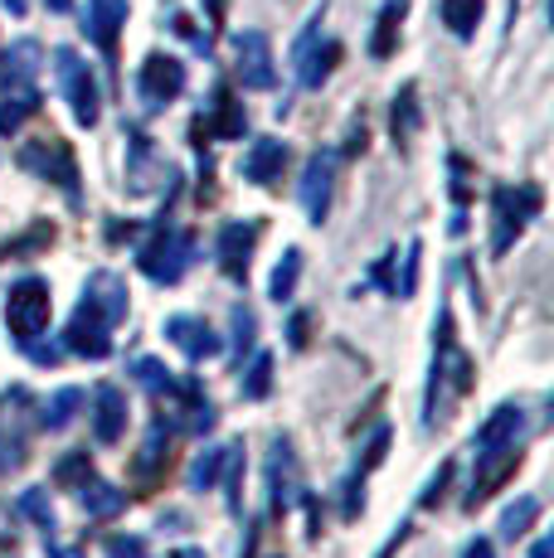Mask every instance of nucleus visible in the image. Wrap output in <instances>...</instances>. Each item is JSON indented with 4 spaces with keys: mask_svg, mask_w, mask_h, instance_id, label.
Wrapping results in <instances>:
<instances>
[{
    "mask_svg": "<svg viewBox=\"0 0 554 558\" xmlns=\"http://www.w3.org/2000/svg\"><path fill=\"white\" fill-rule=\"evenodd\" d=\"M49 311H55V292H49L45 277H20L5 292V330L20 350L45 340L49 330Z\"/></svg>",
    "mask_w": 554,
    "mask_h": 558,
    "instance_id": "1",
    "label": "nucleus"
},
{
    "mask_svg": "<svg viewBox=\"0 0 554 558\" xmlns=\"http://www.w3.org/2000/svg\"><path fill=\"white\" fill-rule=\"evenodd\" d=\"M190 263H195V233H185V229L156 223L152 239L136 243V267H142V277H152L156 287H176Z\"/></svg>",
    "mask_w": 554,
    "mask_h": 558,
    "instance_id": "2",
    "label": "nucleus"
},
{
    "mask_svg": "<svg viewBox=\"0 0 554 558\" xmlns=\"http://www.w3.org/2000/svg\"><path fill=\"white\" fill-rule=\"evenodd\" d=\"M540 204H545V195H540V185H496L492 190V257L510 253V243L526 233V223L540 214Z\"/></svg>",
    "mask_w": 554,
    "mask_h": 558,
    "instance_id": "3",
    "label": "nucleus"
},
{
    "mask_svg": "<svg viewBox=\"0 0 554 558\" xmlns=\"http://www.w3.org/2000/svg\"><path fill=\"white\" fill-rule=\"evenodd\" d=\"M55 69H59V88H63V102H69L73 122H79V126H98L103 93H98V78H93V69L73 49H55Z\"/></svg>",
    "mask_w": 554,
    "mask_h": 558,
    "instance_id": "4",
    "label": "nucleus"
},
{
    "mask_svg": "<svg viewBox=\"0 0 554 558\" xmlns=\"http://www.w3.org/2000/svg\"><path fill=\"white\" fill-rule=\"evenodd\" d=\"M520 461H526V447H520V442H510V447H492V452H477L472 486H467V496H462V510L486 506V500H492L496 490L506 486V481L520 471Z\"/></svg>",
    "mask_w": 554,
    "mask_h": 558,
    "instance_id": "5",
    "label": "nucleus"
},
{
    "mask_svg": "<svg viewBox=\"0 0 554 558\" xmlns=\"http://www.w3.org/2000/svg\"><path fill=\"white\" fill-rule=\"evenodd\" d=\"M185 93V63L176 53H146V63L136 69V98L146 112H161Z\"/></svg>",
    "mask_w": 554,
    "mask_h": 558,
    "instance_id": "6",
    "label": "nucleus"
},
{
    "mask_svg": "<svg viewBox=\"0 0 554 558\" xmlns=\"http://www.w3.org/2000/svg\"><path fill=\"white\" fill-rule=\"evenodd\" d=\"M20 166L29 170V175H39V180H55V185L69 195L73 204H79V160H73V151L63 142H29V146H20Z\"/></svg>",
    "mask_w": 554,
    "mask_h": 558,
    "instance_id": "7",
    "label": "nucleus"
},
{
    "mask_svg": "<svg viewBox=\"0 0 554 558\" xmlns=\"http://www.w3.org/2000/svg\"><path fill=\"white\" fill-rule=\"evenodd\" d=\"M63 350L83 355V360H108L112 355V320L93 302H79L69 326H63Z\"/></svg>",
    "mask_w": 554,
    "mask_h": 558,
    "instance_id": "8",
    "label": "nucleus"
},
{
    "mask_svg": "<svg viewBox=\"0 0 554 558\" xmlns=\"http://www.w3.org/2000/svg\"><path fill=\"white\" fill-rule=\"evenodd\" d=\"M170 437H176V433L166 427V417H156L152 433H146V437H142V447L132 452L127 481H132V486L142 490V496H146V490H156V486H161V481L170 476V461H176V452H170Z\"/></svg>",
    "mask_w": 554,
    "mask_h": 558,
    "instance_id": "9",
    "label": "nucleus"
},
{
    "mask_svg": "<svg viewBox=\"0 0 554 558\" xmlns=\"http://www.w3.org/2000/svg\"><path fill=\"white\" fill-rule=\"evenodd\" d=\"M233 69H239V83L253 93H268L277 83V69H273V45L263 29H239L233 35Z\"/></svg>",
    "mask_w": 554,
    "mask_h": 558,
    "instance_id": "10",
    "label": "nucleus"
},
{
    "mask_svg": "<svg viewBox=\"0 0 554 558\" xmlns=\"http://www.w3.org/2000/svg\"><path fill=\"white\" fill-rule=\"evenodd\" d=\"M258 233L263 223L258 219H233L219 229L215 239V257L224 267V277H233V282H249V267H253V248H258Z\"/></svg>",
    "mask_w": 554,
    "mask_h": 558,
    "instance_id": "11",
    "label": "nucleus"
},
{
    "mask_svg": "<svg viewBox=\"0 0 554 558\" xmlns=\"http://www.w3.org/2000/svg\"><path fill=\"white\" fill-rule=\"evenodd\" d=\"M161 336H166L170 345H176L190 364H205V360H219V355H224L219 330L209 326L205 316H166Z\"/></svg>",
    "mask_w": 554,
    "mask_h": 558,
    "instance_id": "12",
    "label": "nucleus"
},
{
    "mask_svg": "<svg viewBox=\"0 0 554 558\" xmlns=\"http://www.w3.org/2000/svg\"><path fill=\"white\" fill-rule=\"evenodd\" d=\"M332 190H336V151H316L302 170V190H297V199H302V209H306V223H326V214H332Z\"/></svg>",
    "mask_w": 554,
    "mask_h": 558,
    "instance_id": "13",
    "label": "nucleus"
},
{
    "mask_svg": "<svg viewBox=\"0 0 554 558\" xmlns=\"http://www.w3.org/2000/svg\"><path fill=\"white\" fill-rule=\"evenodd\" d=\"M268 496L273 514H287L302 500V476H297V452L287 437H273V457H268Z\"/></svg>",
    "mask_w": 554,
    "mask_h": 558,
    "instance_id": "14",
    "label": "nucleus"
},
{
    "mask_svg": "<svg viewBox=\"0 0 554 558\" xmlns=\"http://www.w3.org/2000/svg\"><path fill=\"white\" fill-rule=\"evenodd\" d=\"M93 437H98V447H117L127 437V417H132V408H127V393L117 389V384H98L93 389Z\"/></svg>",
    "mask_w": 554,
    "mask_h": 558,
    "instance_id": "15",
    "label": "nucleus"
},
{
    "mask_svg": "<svg viewBox=\"0 0 554 558\" xmlns=\"http://www.w3.org/2000/svg\"><path fill=\"white\" fill-rule=\"evenodd\" d=\"M526 437V408L520 403H496L486 423L472 433V452H492V447H510Z\"/></svg>",
    "mask_w": 554,
    "mask_h": 558,
    "instance_id": "16",
    "label": "nucleus"
},
{
    "mask_svg": "<svg viewBox=\"0 0 554 558\" xmlns=\"http://www.w3.org/2000/svg\"><path fill=\"white\" fill-rule=\"evenodd\" d=\"M287 160H292L287 142H277V136H258V142H253L249 151H243L239 175L249 180V185H273V180H282Z\"/></svg>",
    "mask_w": 554,
    "mask_h": 558,
    "instance_id": "17",
    "label": "nucleus"
},
{
    "mask_svg": "<svg viewBox=\"0 0 554 558\" xmlns=\"http://www.w3.org/2000/svg\"><path fill=\"white\" fill-rule=\"evenodd\" d=\"M209 136H219V142H239L243 132H249V112H243V102L233 98L229 88H215V98H209V107L200 112V122Z\"/></svg>",
    "mask_w": 554,
    "mask_h": 558,
    "instance_id": "18",
    "label": "nucleus"
},
{
    "mask_svg": "<svg viewBox=\"0 0 554 558\" xmlns=\"http://www.w3.org/2000/svg\"><path fill=\"white\" fill-rule=\"evenodd\" d=\"M45 63V49L35 39H15L5 53H0V93H15V88H29V78L39 73Z\"/></svg>",
    "mask_w": 554,
    "mask_h": 558,
    "instance_id": "19",
    "label": "nucleus"
},
{
    "mask_svg": "<svg viewBox=\"0 0 554 558\" xmlns=\"http://www.w3.org/2000/svg\"><path fill=\"white\" fill-rule=\"evenodd\" d=\"M127 0H93L88 5V15H83V35L93 39L103 53H112L117 49V29L127 25Z\"/></svg>",
    "mask_w": 554,
    "mask_h": 558,
    "instance_id": "20",
    "label": "nucleus"
},
{
    "mask_svg": "<svg viewBox=\"0 0 554 558\" xmlns=\"http://www.w3.org/2000/svg\"><path fill=\"white\" fill-rule=\"evenodd\" d=\"M83 302H93L117 326V320L127 316V282L112 272V267H98V272L83 282Z\"/></svg>",
    "mask_w": 554,
    "mask_h": 558,
    "instance_id": "21",
    "label": "nucleus"
},
{
    "mask_svg": "<svg viewBox=\"0 0 554 558\" xmlns=\"http://www.w3.org/2000/svg\"><path fill=\"white\" fill-rule=\"evenodd\" d=\"M292 63H297V78H302V88H322V83L332 78V69L340 63V45H336V39H322V45L312 39V45L297 53Z\"/></svg>",
    "mask_w": 554,
    "mask_h": 558,
    "instance_id": "22",
    "label": "nucleus"
},
{
    "mask_svg": "<svg viewBox=\"0 0 554 558\" xmlns=\"http://www.w3.org/2000/svg\"><path fill=\"white\" fill-rule=\"evenodd\" d=\"M404 15H409V0H385V5H380V20H375V29H370V59H389V53L399 49Z\"/></svg>",
    "mask_w": 554,
    "mask_h": 558,
    "instance_id": "23",
    "label": "nucleus"
},
{
    "mask_svg": "<svg viewBox=\"0 0 554 558\" xmlns=\"http://www.w3.org/2000/svg\"><path fill=\"white\" fill-rule=\"evenodd\" d=\"M79 496H83V510H88V520H117V514L127 510V490L112 486V481H98V476L83 481Z\"/></svg>",
    "mask_w": 554,
    "mask_h": 558,
    "instance_id": "24",
    "label": "nucleus"
},
{
    "mask_svg": "<svg viewBox=\"0 0 554 558\" xmlns=\"http://www.w3.org/2000/svg\"><path fill=\"white\" fill-rule=\"evenodd\" d=\"M540 514H545L540 496H516L506 510H501V524H496L501 539H506V544H520V539H526V534L540 524Z\"/></svg>",
    "mask_w": 554,
    "mask_h": 558,
    "instance_id": "25",
    "label": "nucleus"
},
{
    "mask_svg": "<svg viewBox=\"0 0 554 558\" xmlns=\"http://www.w3.org/2000/svg\"><path fill=\"white\" fill-rule=\"evenodd\" d=\"M423 126V112H419V88L413 83H404L399 93H394V107H389V132L399 146H409L413 136H419Z\"/></svg>",
    "mask_w": 554,
    "mask_h": 558,
    "instance_id": "26",
    "label": "nucleus"
},
{
    "mask_svg": "<svg viewBox=\"0 0 554 558\" xmlns=\"http://www.w3.org/2000/svg\"><path fill=\"white\" fill-rule=\"evenodd\" d=\"M224 461H229V447H205V452H195V461H190V471H185V486L195 490V496L215 490L224 476Z\"/></svg>",
    "mask_w": 554,
    "mask_h": 558,
    "instance_id": "27",
    "label": "nucleus"
},
{
    "mask_svg": "<svg viewBox=\"0 0 554 558\" xmlns=\"http://www.w3.org/2000/svg\"><path fill=\"white\" fill-rule=\"evenodd\" d=\"M297 282H302V248H282V257H277V267L268 277V296L277 306H287L297 296Z\"/></svg>",
    "mask_w": 554,
    "mask_h": 558,
    "instance_id": "28",
    "label": "nucleus"
},
{
    "mask_svg": "<svg viewBox=\"0 0 554 558\" xmlns=\"http://www.w3.org/2000/svg\"><path fill=\"white\" fill-rule=\"evenodd\" d=\"M482 10H486V0H443L438 15H443V25L453 29L457 39H472L477 25H482Z\"/></svg>",
    "mask_w": 554,
    "mask_h": 558,
    "instance_id": "29",
    "label": "nucleus"
},
{
    "mask_svg": "<svg viewBox=\"0 0 554 558\" xmlns=\"http://www.w3.org/2000/svg\"><path fill=\"white\" fill-rule=\"evenodd\" d=\"M39 102H45V98H39V88H15V93H10V98L0 102V136L20 132V126L39 112Z\"/></svg>",
    "mask_w": 554,
    "mask_h": 558,
    "instance_id": "30",
    "label": "nucleus"
},
{
    "mask_svg": "<svg viewBox=\"0 0 554 558\" xmlns=\"http://www.w3.org/2000/svg\"><path fill=\"white\" fill-rule=\"evenodd\" d=\"M83 403H88V393H83V389H73V384H69V389H59L55 399L45 403V413H39V423H45L49 433H63V427H69L73 417H79V408H83Z\"/></svg>",
    "mask_w": 554,
    "mask_h": 558,
    "instance_id": "31",
    "label": "nucleus"
},
{
    "mask_svg": "<svg viewBox=\"0 0 554 558\" xmlns=\"http://www.w3.org/2000/svg\"><path fill=\"white\" fill-rule=\"evenodd\" d=\"M88 476H93V457L83 452V447H79V452H63L55 461V471H49V481H55L59 490H79Z\"/></svg>",
    "mask_w": 554,
    "mask_h": 558,
    "instance_id": "32",
    "label": "nucleus"
},
{
    "mask_svg": "<svg viewBox=\"0 0 554 558\" xmlns=\"http://www.w3.org/2000/svg\"><path fill=\"white\" fill-rule=\"evenodd\" d=\"M239 393L249 403H258V399H268V393H273V355H268V350H258V355H253L249 374H243V384H239Z\"/></svg>",
    "mask_w": 554,
    "mask_h": 558,
    "instance_id": "33",
    "label": "nucleus"
},
{
    "mask_svg": "<svg viewBox=\"0 0 554 558\" xmlns=\"http://www.w3.org/2000/svg\"><path fill=\"white\" fill-rule=\"evenodd\" d=\"M15 510H20V514H29V520H35L45 534H55V506H49V490H45V486H29V490H20Z\"/></svg>",
    "mask_w": 554,
    "mask_h": 558,
    "instance_id": "34",
    "label": "nucleus"
},
{
    "mask_svg": "<svg viewBox=\"0 0 554 558\" xmlns=\"http://www.w3.org/2000/svg\"><path fill=\"white\" fill-rule=\"evenodd\" d=\"M229 320H233V360H243V350H253V336H258V316L239 302L229 311Z\"/></svg>",
    "mask_w": 554,
    "mask_h": 558,
    "instance_id": "35",
    "label": "nucleus"
},
{
    "mask_svg": "<svg viewBox=\"0 0 554 558\" xmlns=\"http://www.w3.org/2000/svg\"><path fill=\"white\" fill-rule=\"evenodd\" d=\"M453 471H457V461H443V466L433 471L429 481H423V490H419V510H433V506H443L447 486H453Z\"/></svg>",
    "mask_w": 554,
    "mask_h": 558,
    "instance_id": "36",
    "label": "nucleus"
},
{
    "mask_svg": "<svg viewBox=\"0 0 554 558\" xmlns=\"http://www.w3.org/2000/svg\"><path fill=\"white\" fill-rule=\"evenodd\" d=\"M419 267H423V243L413 239L409 253H404V277H399V287H394V296H399V302H409V296L419 292Z\"/></svg>",
    "mask_w": 554,
    "mask_h": 558,
    "instance_id": "37",
    "label": "nucleus"
},
{
    "mask_svg": "<svg viewBox=\"0 0 554 558\" xmlns=\"http://www.w3.org/2000/svg\"><path fill=\"white\" fill-rule=\"evenodd\" d=\"M370 282H375L385 296H394V287H399V248H389L375 267H370Z\"/></svg>",
    "mask_w": 554,
    "mask_h": 558,
    "instance_id": "38",
    "label": "nucleus"
},
{
    "mask_svg": "<svg viewBox=\"0 0 554 558\" xmlns=\"http://www.w3.org/2000/svg\"><path fill=\"white\" fill-rule=\"evenodd\" d=\"M312 326H316L312 311H292V316H287V345L306 350V345H312Z\"/></svg>",
    "mask_w": 554,
    "mask_h": 558,
    "instance_id": "39",
    "label": "nucleus"
},
{
    "mask_svg": "<svg viewBox=\"0 0 554 558\" xmlns=\"http://www.w3.org/2000/svg\"><path fill=\"white\" fill-rule=\"evenodd\" d=\"M103 554H108V558H152V549H146L142 534H112Z\"/></svg>",
    "mask_w": 554,
    "mask_h": 558,
    "instance_id": "40",
    "label": "nucleus"
},
{
    "mask_svg": "<svg viewBox=\"0 0 554 558\" xmlns=\"http://www.w3.org/2000/svg\"><path fill=\"white\" fill-rule=\"evenodd\" d=\"M447 170H453V199L467 204V195H472V185H467V160L462 156H447Z\"/></svg>",
    "mask_w": 554,
    "mask_h": 558,
    "instance_id": "41",
    "label": "nucleus"
},
{
    "mask_svg": "<svg viewBox=\"0 0 554 558\" xmlns=\"http://www.w3.org/2000/svg\"><path fill=\"white\" fill-rule=\"evenodd\" d=\"M409 534H413V520H399V530L389 534V539H385V549H380L375 558H394V554L404 549V544H409Z\"/></svg>",
    "mask_w": 554,
    "mask_h": 558,
    "instance_id": "42",
    "label": "nucleus"
},
{
    "mask_svg": "<svg viewBox=\"0 0 554 558\" xmlns=\"http://www.w3.org/2000/svg\"><path fill=\"white\" fill-rule=\"evenodd\" d=\"M462 558H496V544H492V539H486V534H482V539H467V549H462Z\"/></svg>",
    "mask_w": 554,
    "mask_h": 558,
    "instance_id": "43",
    "label": "nucleus"
},
{
    "mask_svg": "<svg viewBox=\"0 0 554 558\" xmlns=\"http://www.w3.org/2000/svg\"><path fill=\"white\" fill-rule=\"evenodd\" d=\"M45 549H49V558H88L83 549H69V544H55V534H45Z\"/></svg>",
    "mask_w": 554,
    "mask_h": 558,
    "instance_id": "44",
    "label": "nucleus"
},
{
    "mask_svg": "<svg viewBox=\"0 0 554 558\" xmlns=\"http://www.w3.org/2000/svg\"><path fill=\"white\" fill-rule=\"evenodd\" d=\"M530 558H554V544H550V534H540V539L530 544Z\"/></svg>",
    "mask_w": 554,
    "mask_h": 558,
    "instance_id": "45",
    "label": "nucleus"
},
{
    "mask_svg": "<svg viewBox=\"0 0 554 558\" xmlns=\"http://www.w3.org/2000/svg\"><path fill=\"white\" fill-rule=\"evenodd\" d=\"M253 549H258V520L249 524V539H243V549H239V558H253Z\"/></svg>",
    "mask_w": 554,
    "mask_h": 558,
    "instance_id": "46",
    "label": "nucleus"
},
{
    "mask_svg": "<svg viewBox=\"0 0 554 558\" xmlns=\"http://www.w3.org/2000/svg\"><path fill=\"white\" fill-rule=\"evenodd\" d=\"M45 5H49V15H69L73 0H45Z\"/></svg>",
    "mask_w": 554,
    "mask_h": 558,
    "instance_id": "47",
    "label": "nucleus"
},
{
    "mask_svg": "<svg viewBox=\"0 0 554 558\" xmlns=\"http://www.w3.org/2000/svg\"><path fill=\"white\" fill-rule=\"evenodd\" d=\"M25 5H29V0H5V10H10V15H25Z\"/></svg>",
    "mask_w": 554,
    "mask_h": 558,
    "instance_id": "48",
    "label": "nucleus"
},
{
    "mask_svg": "<svg viewBox=\"0 0 554 558\" xmlns=\"http://www.w3.org/2000/svg\"><path fill=\"white\" fill-rule=\"evenodd\" d=\"M170 558H205V554H200V549H176Z\"/></svg>",
    "mask_w": 554,
    "mask_h": 558,
    "instance_id": "49",
    "label": "nucleus"
},
{
    "mask_svg": "<svg viewBox=\"0 0 554 558\" xmlns=\"http://www.w3.org/2000/svg\"><path fill=\"white\" fill-rule=\"evenodd\" d=\"M273 558H282V554H273Z\"/></svg>",
    "mask_w": 554,
    "mask_h": 558,
    "instance_id": "50",
    "label": "nucleus"
}]
</instances>
